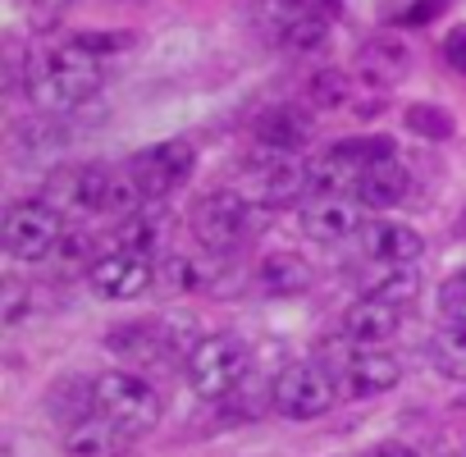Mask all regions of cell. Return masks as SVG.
I'll use <instances>...</instances> for the list:
<instances>
[{"instance_id":"cell-1","label":"cell","mask_w":466,"mask_h":457,"mask_svg":"<svg viewBox=\"0 0 466 457\" xmlns=\"http://www.w3.org/2000/svg\"><path fill=\"white\" fill-rule=\"evenodd\" d=\"M101 60L87 56L83 46H60V51H42L28 60L24 69V92L37 110H78L101 92Z\"/></svg>"},{"instance_id":"cell-2","label":"cell","mask_w":466,"mask_h":457,"mask_svg":"<svg viewBox=\"0 0 466 457\" xmlns=\"http://www.w3.org/2000/svg\"><path fill=\"white\" fill-rule=\"evenodd\" d=\"M42 201H51L60 215H137L147 197L133 174H115L106 165H69L51 174Z\"/></svg>"},{"instance_id":"cell-3","label":"cell","mask_w":466,"mask_h":457,"mask_svg":"<svg viewBox=\"0 0 466 457\" xmlns=\"http://www.w3.org/2000/svg\"><path fill=\"white\" fill-rule=\"evenodd\" d=\"M261 224H266V206H257L248 192H233V188L206 192L192 210V234L201 239V248H210L219 257L238 252Z\"/></svg>"},{"instance_id":"cell-4","label":"cell","mask_w":466,"mask_h":457,"mask_svg":"<svg viewBox=\"0 0 466 457\" xmlns=\"http://www.w3.org/2000/svg\"><path fill=\"white\" fill-rule=\"evenodd\" d=\"M183 371H187L192 393L215 402V398H228V393L243 389V380L252 371V348L243 339H233V334H206L187 352Z\"/></svg>"},{"instance_id":"cell-5","label":"cell","mask_w":466,"mask_h":457,"mask_svg":"<svg viewBox=\"0 0 466 457\" xmlns=\"http://www.w3.org/2000/svg\"><path fill=\"white\" fill-rule=\"evenodd\" d=\"M96 411L115 421L124 434L142 439L147 430L160 425V393L133 371H110L96 380Z\"/></svg>"},{"instance_id":"cell-6","label":"cell","mask_w":466,"mask_h":457,"mask_svg":"<svg viewBox=\"0 0 466 457\" xmlns=\"http://www.w3.org/2000/svg\"><path fill=\"white\" fill-rule=\"evenodd\" d=\"M334 398H339V380L320 361H293L270 384V402L289 421H316L334 407Z\"/></svg>"},{"instance_id":"cell-7","label":"cell","mask_w":466,"mask_h":457,"mask_svg":"<svg viewBox=\"0 0 466 457\" xmlns=\"http://www.w3.org/2000/svg\"><path fill=\"white\" fill-rule=\"evenodd\" d=\"M65 243V219L51 201H15L5 210V252L15 261H46Z\"/></svg>"},{"instance_id":"cell-8","label":"cell","mask_w":466,"mask_h":457,"mask_svg":"<svg viewBox=\"0 0 466 457\" xmlns=\"http://www.w3.org/2000/svg\"><path fill=\"white\" fill-rule=\"evenodd\" d=\"M243 192L266 210L293 206L311 192V165H302L293 151H275L270 160H257L243 169Z\"/></svg>"},{"instance_id":"cell-9","label":"cell","mask_w":466,"mask_h":457,"mask_svg":"<svg viewBox=\"0 0 466 457\" xmlns=\"http://www.w3.org/2000/svg\"><path fill=\"white\" fill-rule=\"evenodd\" d=\"M192 165H197V147L174 137V142H156L142 156H133L128 174H133V183L142 188V197L151 206V201H165L169 192H178L192 178Z\"/></svg>"},{"instance_id":"cell-10","label":"cell","mask_w":466,"mask_h":457,"mask_svg":"<svg viewBox=\"0 0 466 457\" xmlns=\"http://www.w3.org/2000/svg\"><path fill=\"white\" fill-rule=\"evenodd\" d=\"M87 289L101 298V302H137L147 289H156V266L137 252H106L87 266Z\"/></svg>"},{"instance_id":"cell-11","label":"cell","mask_w":466,"mask_h":457,"mask_svg":"<svg viewBox=\"0 0 466 457\" xmlns=\"http://www.w3.org/2000/svg\"><path fill=\"white\" fill-rule=\"evenodd\" d=\"M361 228H366V215H361V206L348 201L343 192H320V197H311V201L302 206V234L316 239V243H325V248L357 239Z\"/></svg>"},{"instance_id":"cell-12","label":"cell","mask_w":466,"mask_h":457,"mask_svg":"<svg viewBox=\"0 0 466 457\" xmlns=\"http://www.w3.org/2000/svg\"><path fill=\"white\" fill-rule=\"evenodd\" d=\"M357 201L361 206H370V210H389V206H402L407 201V192H411V174H407V165L389 151V156H380V160H370L366 169H361V178H357Z\"/></svg>"},{"instance_id":"cell-13","label":"cell","mask_w":466,"mask_h":457,"mask_svg":"<svg viewBox=\"0 0 466 457\" xmlns=\"http://www.w3.org/2000/svg\"><path fill=\"white\" fill-rule=\"evenodd\" d=\"M402 330V307H393V302H380V298H357L348 311H343V334L352 339V343H361V348H380V343H389L393 334Z\"/></svg>"},{"instance_id":"cell-14","label":"cell","mask_w":466,"mask_h":457,"mask_svg":"<svg viewBox=\"0 0 466 457\" xmlns=\"http://www.w3.org/2000/svg\"><path fill=\"white\" fill-rule=\"evenodd\" d=\"M402 380V361L384 348H357L343 366V384L352 398H375V393H389L393 384Z\"/></svg>"},{"instance_id":"cell-15","label":"cell","mask_w":466,"mask_h":457,"mask_svg":"<svg viewBox=\"0 0 466 457\" xmlns=\"http://www.w3.org/2000/svg\"><path fill=\"white\" fill-rule=\"evenodd\" d=\"M420 234L411 224H398V219H375L361 228V252L375 261V266H411L420 257Z\"/></svg>"},{"instance_id":"cell-16","label":"cell","mask_w":466,"mask_h":457,"mask_svg":"<svg viewBox=\"0 0 466 457\" xmlns=\"http://www.w3.org/2000/svg\"><path fill=\"white\" fill-rule=\"evenodd\" d=\"M133 443H137V439L124 434V430H119L115 421H106L101 411H92V416H83V421H74V425L65 430V452H69V457H124Z\"/></svg>"},{"instance_id":"cell-17","label":"cell","mask_w":466,"mask_h":457,"mask_svg":"<svg viewBox=\"0 0 466 457\" xmlns=\"http://www.w3.org/2000/svg\"><path fill=\"white\" fill-rule=\"evenodd\" d=\"M257 142H266L270 151H298L311 142V115L302 106H270L266 115H257Z\"/></svg>"},{"instance_id":"cell-18","label":"cell","mask_w":466,"mask_h":457,"mask_svg":"<svg viewBox=\"0 0 466 457\" xmlns=\"http://www.w3.org/2000/svg\"><path fill=\"white\" fill-rule=\"evenodd\" d=\"M357 74H361L370 87H393V83L407 74V46H398L393 37L366 42L361 56H357Z\"/></svg>"},{"instance_id":"cell-19","label":"cell","mask_w":466,"mask_h":457,"mask_svg":"<svg viewBox=\"0 0 466 457\" xmlns=\"http://www.w3.org/2000/svg\"><path fill=\"white\" fill-rule=\"evenodd\" d=\"M257 289L270 293V298H289V293H307L311 289V266L293 252H275L261 261L257 270Z\"/></svg>"},{"instance_id":"cell-20","label":"cell","mask_w":466,"mask_h":457,"mask_svg":"<svg viewBox=\"0 0 466 457\" xmlns=\"http://www.w3.org/2000/svg\"><path fill=\"white\" fill-rule=\"evenodd\" d=\"M425 357H430V366H434L439 375L466 380V325H457V320L439 325V330L430 334V343H425Z\"/></svg>"},{"instance_id":"cell-21","label":"cell","mask_w":466,"mask_h":457,"mask_svg":"<svg viewBox=\"0 0 466 457\" xmlns=\"http://www.w3.org/2000/svg\"><path fill=\"white\" fill-rule=\"evenodd\" d=\"M165 234H169V219H165L160 210H137V215H128L124 228H119V248L151 261V257L165 248Z\"/></svg>"},{"instance_id":"cell-22","label":"cell","mask_w":466,"mask_h":457,"mask_svg":"<svg viewBox=\"0 0 466 457\" xmlns=\"http://www.w3.org/2000/svg\"><path fill=\"white\" fill-rule=\"evenodd\" d=\"M366 293L380 298V302L407 307V302H416V293H420V275H416V266H384V275H375Z\"/></svg>"},{"instance_id":"cell-23","label":"cell","mask_w":466,"mask_h":457,"mask_svg":"<svg viewBox=\"0 0 466 457\" xmlns=\"http://www.w3.org/2000/svg\"><path fill=\"white\" fill-rule=\"evenodd\" d=\"M407 128L416 133V137H425V142H443V137H452V115L448 110H439V106H407Z\"/></svg>"},{"instance_id":"cell-24","label":"cell","mask_w":466,"mask_h":457,"mask_svg":"<svg viewBox=\"0 0 466 457\" xmlns=\"http://www.w3.org/2000/svg\"><path fill=\"white\" fill-rule=\"evenodd\" d=\"M156 275H160L156 284H160L165 293H178V289L187 293V289H197V284H201V279H197V261H192V257H169Z\"/></svg>"},{"instance_id":"cell-25","label":"cell","mask_w":466,"mask_h":457,"mask_svg":"<svg viewBox=\"0 0 466 457\" xmlns=\"http://www.w3.org/2000/svg\"><path fill=\"white\" fill-rule=\"evenodd\" d=\"M439 311H443V320L466 325V270H457V275L439 289Z\"/></svg>"},{"instance_id":"cell-26","label":"cell","mask_w":466,"mask_h":457,"mask_svg":"<svg viewBox=\"0 0 466 457\" xmlns=\"http://www.w3.org/2000/svg\"><path fill=\"white\" fill-rule=\"evenodd\" d=\"M311 101L316 106H343V74H316L311 78Z\"/></svg>"},{"instance_id":"cell-27","label":"cell","mask_w":466,"mask_h":457,"mask_svg":"<svg viewBox=\"0 0 466 457\" xmlns=\"http://www.w3.org/2000/svg\"><path fill=\"white\" fill-rule=\"evenodd\" d=\"M74 46H83L87 56H110V51H119V46H128V37L124 33H83V37H74Z\"/></svg>"},{"instance_id":"cell-28","label":"cell","mask_w":466,"mask_h":457,"mask_svg":"<svg viewBox=\"0 0 466 457\" xmlns=\"http://www.w3.org/2000/svg\"><path fill=\"white\" fill-rule=\"evenodd\" d=\"M443 60H448L457 74H466V28H452V33L443 37Z\"/></svg>"},{"instance_id":"cell-29","label":"cell","mask_w":466,"mask_h":457,"mask_svg":"<svg viewBox=\"0 0 466 457\" xmlns=\"http://www.w3.org/2000/svg\"><path fill=\"white\" fill-rule=\"evenodd\" d=\"M24 307H28V289L10 284V289H5V325H19V320L28 316Z\"/></svg>"},{"instance_id":"cell-30","label":"cell","mask_w":466,"mask_h":457,"mask_svg":"<svg viewBox=\"0 0 466 457\" xmlns=\"http://www.w3.org/2000/svg\"><path fill=\"white\" fill-rule=\"evenodd\" d=\"M361 457H420L411 443H398V439H389V443H375V448H366Z\"/></svg>"},{"instance_id":"cell-31","label":"cell","mask_w":466,"mask_h":457,"mask_svg":"<svg viewBox=\"0 0 466 457\" xmlns=\"http://www.w3.org/2000/svg\"><path fill=\"white\" fill-rule=\"evenodd\" d=\"M430 10H443V0H420L416 10H407V19H402V24H425V15H430Z\"/></svg>"},{"instance_id":"cell-32","label":"cell","mask_w":466,"mask_h":457,"mask_svg":"<svg viewBox=\"0 0 466 457\" xmlns=\"http://www.w3.org/2000/svg\"><path fill=\"white\" fill-rule=\"evenodd\" d=\"M457 234L466 239V210H461V219H457Z\"/></svg>"},{"instance_id":"cell-33","label":"cell","mask_w":466,"mask_h":457,"mask_svg":"<svg viewBox=\"0 0 466 457\" xmlns=\"http://www.w3.org/2000/svg\"><path fill=\"white\" fill-rule=\"evenodd\" d=\"M461 407H466V393H461Z\"/></svg>"}]
</instances>
